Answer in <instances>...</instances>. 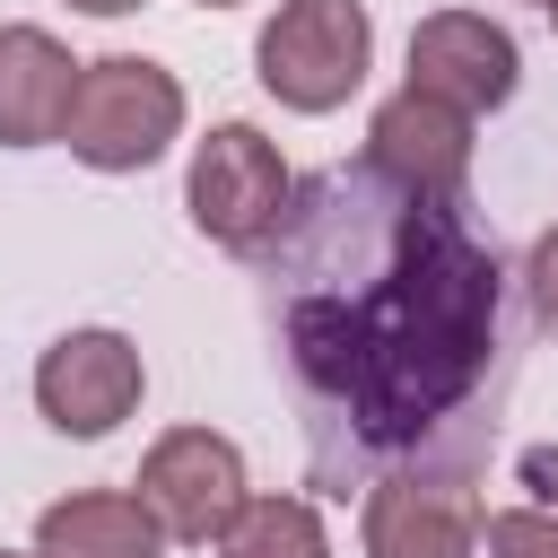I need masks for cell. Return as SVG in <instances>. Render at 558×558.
I'll return each instance as SVG.
<instances>
[{"instance_id":"cell-1","label":"cell","mask_w":558,"mask_h":558,"mask_svg":"<svg viewBox=\"0 0 558 558\" xmlns=\"http://www.w3.org/2000/svg\"><path fill=\"white\" fill-rule=\"evenodd\" d=\"M288 340L305 384L331 392L357 436L392 445L480 384L497 340V262L445 218V201H418V218L384 244L375 288L296 296Z\"/></svg>"},{"instance_id":"cell-2","label":"cell","mask_w":558,"mask_h":558,"mask_svg":"<svg viewBox=\"0 0 558 558\" xmlns=\"http://www.w3.org/2000/svg\"><path fill=\"white\" fill-rule=\"evenodd\" d=\"M183 140V78L148 52H105L78 70V96H70V131L61 148L96 174H140L157 166L166 148Z\"/></svg>"},{"instance_id":"cell-3","label":"cell","mask_w":558,"mask_h":558,"mask_svg":"<svg viewBox=\"0 0 558 558\" xmlns=\"http://www.w3.org/2000/svg\"><path fill=\"white\" fill-rule=\"evenodd\" d=\"M375 17L366 0H279L253 35V70L288 113H331L366 87Z\"/></svg>"},{"instance_id":"cell-4","label":"cell","mask_w":558,"mask_h":558,"mask_svg":"<svg viewBox=\"0 0 558 558\" xmlns=\"http://www.w3.org/2000/svg\"><path fill=\"white\" fill-rule=\"evenodd\" d=\"M288 201H296V174H288L279 140H262L253 122L201 131L192 174H183V209H192V227H201L209 244H227V253L270 244L279 218H288Z\"/></svg>"},{"instance_id":"cell-5","label":"cell","mask_w":558,"mask_h":558,"mask_svg":"<svg viewBox=\"0 0 558 558\" xmlns=\"http://www.w3.org/2000/svg\"><path fill=\"white\" fill-rule=\"evenodd\" d=\"M131 497L157 514V532H166V541L218 549V532L244 514L253 480H244V453H235V436H218V427H166V436L140 453V480H131Z\"/></svg>"},{"instance_id":"cell-6","label":"cell","mask_w":558,"mask_h":558,"mask_svg":"<svg viewBox=\"0 0 558 558\" xmlns=\"http://www.w3.org/2000/svg\"><path fill=\"white\" fill-rule=\"evenodd\" d=\"M140 392H148L140 340L113 331V323H78V331H61V340L35 357V410H44L61 436H78V445L113 436V427L140 410Z\"/></svg>"},{"instance_id":"cell-7","label":"cell","mask_w":558,"mask_h":558,"mask_svg":"<svg viewBox=\"0 0 558 558\" xmlns=\"http://www.w3.org/2000/svg\"><path fill=\"white\" fill-rule=\"evenodd\" d=\"M401 87H418V96H436V105L480 122L523 87V52L488 9H436V17L410 26V78Z\"/></svg>"},{"instance_id":"cell-8","label":"cell","mask_w":558,"mask_h":558,"mask_svg":"<svg viewBox=\"0 0 558 558\" xmlns=\"http://www.w3.org/2000/svg\"><path fill=\"white\" fill-rule=\"evenodd\" d=\"M366 166L401 201H453L462 174H471V113H453V105H436L418 87L384 96L375 122H366Z\"/></svg>"},{"instance_id":"cell-9","label":"cell","mask_w":558,"mask_h":558,"mask_svg":"<svg viewBox=\"0 0 558 558\" xmlns=\"http://www.w3.org/2000/svg\"><path fill=\"white\" fill-rule=\"evenodd\" d=\"M480 506L462 480H375L366 514H357V549L366 558H480Z\"/></svg>"},{"instance_id":"cell-10","label":"cell","mask_w":558,"mask_h":558,"mask_svg":"<svg viewBox=\"0 0 558 558\" xmlns=\"http://www.w3.org/2000/svg\"><path fill=\"white\" fill-rule=\"evenodd\" d=\"M70 44L52 26H0V148H44L70 131V96H78Z\"/></svg>"},{"instance_id":"cell-11","label":"cell","mask_w":558,"mask_h":558,"mask_svg":"<svg viewBox=\"0 0 558 558\" xmlns=\"http://www.w3.org/2000/svg\"><path fill=\"white\" fill-rule=\"evenodd\" d=\"M35 549L44 558H166V532L131 488H70L35 514Z\"/></svg>"},{"instance_id":"cell-12","label":"cell","mask_w":558,"mask_h":558,"mask_svg":"<svg viewBox=\"0 0 558 558\" xmlns=\"http://www.w3.org/2000/svg\"><path fill=\"white\" fill-rule=\"evenodd\" d=\"M218 558H331V532H323V506L314 497H244V514L218 532Z\"/></svg>"},{"instance_id":"cell-13","label":"cell","mask_w":558,"mask_h":558,"mask_svg":"<svg viewBox=\"0 0 558 558\" xmlns=\"http://www.w3.org/2000/svg\"><path fill=\"white\" fill-rule=\"evenodd\" d=\"M488 558H558V506H497L480 523Z\"/></svg>"},{"instance_id":"cell-14","label":"cell","mask_w":558,"mask_h":558,"mask_svg":"<svg viewBox=\"0 0 558 558\" xmlns=\"http://www.w3.org/2000/svg\"><path fill=\"white\" fill-rule=\"evenodd\" d=\"M523 279H532V314L558 331V227H541V235H532V262H523Z\"/></svg>"},{"instance_id":"cell-15","label":"cell","mask_w":558,"mask_h":558,"mask_svg":"<svg viewBox=\"0 0 558 558\" xmlns=\"http://www.w3.org/2000/svg\"><path fill=\"white\" fill-rule=\"evenodd\" d=\"M78 17H131V9H148V0H70Z\"/></svg>"},{"instance_id":"cell-16","label":"cell","mask_w":558,"mask_h":558,"mask_svg":"<svg viewBox=\"0 0 558 558\" xmlns=\"http://www.w3.org/2000/svg\"><path fill=\"white\" fill-rule=\"evenodd\" d=\"M0 558H44V549H0Z\"/></svg>"},{"instance_id":"cell-17","label":"cell","mask_w":558,"mask_h":558,"mask_svg":"<svg viewBox=\"0 0 558 558\" xmlns=\"http://www.w3.org/2000/svg\"><path fill=\"white\" fill-rule=\"evenodd\" d=\"M201 9H235V0H201Z\"/></svg>"},{"instance_id":"cell-18","label":"cell","mask_w":558,"mask_h":558,"mask_svg":"<svg viewBox=\"0 0 558 558\" xmlns=\"http://www.w3.org/2000/svg\"><path fill=\"white\" fill-rule=\"evenodd\" d=\"M549 26H558V0H549Z\"/></svg>"},{"instance_id":"cell-19","label":"cell","mask_w":558,"mask_h":558,"mask_svg":"<svg viewBox=\"0 0 558 558\" xmlns=\"http://www.w3.org/2000/svg\"><path fill=\"white\" fill-rule=\"evenodd\" d=\"M532 9H549V0H532Z\"/></svg>"}]
</instances>
